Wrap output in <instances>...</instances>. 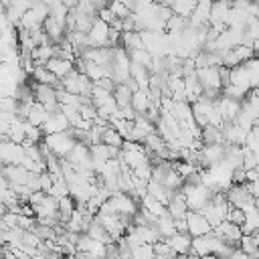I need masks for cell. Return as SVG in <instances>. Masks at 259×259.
Instances as JSON below:
<instances>
[{
    "instance_id": "cell-31",
    "label": "cell",
    "mask_w": 259,
    "mask_h": 259,
    "mask_svg": "<svg viewBox=\"0 0 259 259\" xmlns=\"http://www.w3.org/2000/svg\"><path fill=\"white\" fill-rule=\"evenodd\" d=\"M188 259H204V257H202V255H196V253H190Z\"/></svg>"
},
{
    "instance_id": "cell-6",
    "label": "cell",
    "mask_w": 259,
    "mask_h": 259,
    "mask_svg": "<svg viewBox=\"0 0 259 259\" xmlns=\"http://www.w3.org/2000/svg\"><path fill=\"white\" fill-rule=\"evenodd\" d=\"M223 134H225V142L233 144V146H245L247 144V136H249V132L245 127H241L237 121L223 123Z\"/></svg>"
},
{
    "instance_id": "cell-30",
    "label": "cell",
    "mask_w": 259,
    "mask_h": 259,
    "mask_svg": "<svg viewBox=\"0 0 259 259\" xmlns=\"http://www.w3.org/2000/svg\"><path fill=\"white\" fill-rule=\"evenodd\" d=\"M247 188H249L251 196L259 200V180H251V182H247Z\"/></svg>"
},
{
    "instance_id": "cell-25",
    "label": "cell",
    "mask_w": 259,
    "mask_h": 259,
    "mask_svg": "<svg viewBox=\"0 0 259 259\" xmlns=\"http://www.w3.org/2000/svg\"><path fill=\"white\" fill-rule=\"evenodd\" d=\"M113 99V93L111 91H107V89H103V87H99V85H95L93 87V93H91V101H93V105L95 107H103L105 103H109Z\"/></svg>"
},
{
    "instance_id": "cell-8",
    "label": "cell",
    "mask_w": 259,
    "mask_h": 259,
    "mask_svg": "<svg viewBox=\"0 0 259 259\" xmlns=\"http://www.w3.org/2000/svg\"><path fill=\"white\" fill-rule=\"evenodd\" d=\"M192 235L190 233H180V231H176L172 237H168L166 241H168V245L172 247V251L176 253V255H188L190 253V249H192Z\"/></svg>"
},
{
    "instance_id": "cell-21",
    "label": "cell",
    "mask_w": 259,
    "mask_h": 259,
    "mask_svg": "<svg viewBox=\"0 0 259 259\" xmlns=\"http://www.w3.org/2000/svg\"><path fill=\"white\" fill-rule=\"evenodd\" d=\"M132 95H134V91H132V87L127 83H117L115 89H113V97H115L119 107L132 105Z\"/></svg>"
},
{
    "instance_id": "cell-19",
    "label": "cell",
    "mask_w": 259,
    "mask_h": 259,
    "mask_svg": "<svg viewBox=\"0 0 259 259\" xmlns=\"http://www.w3.org/2000/svg\"><path fill=\"white\" fill-rule=\"evenodd\" d=\"M91 239H95V241H101V243H115L113 239H111V235L107 233V229L93 217V221L89 223V227H87V231H85Z\"/></svg>"
},
{
    "instance_id": "cell-9",
    "label": "cell",
    "mask_w": 259,
    "mask_h": 259,
    "mask_svg": "<svg viewBox=\"0 0 259 259\" xmlns=\"http://www.w3.org/2000/svg\"><path fill=\"white\" fill-rule=\"evenodd\" d=\"M71 127V121L67 119V115L63 113V109L61 111H57V113H51V117L45 121V125H42V132L49 136V134H59V132H65V130H69Z\"/></svg>"
},
{
    "instance_id": "cell-13",
    "label": "cell",
    "mask_w": 259,
    "mask_h": 259,
    "mask_svg": "<svg viewBox=\"0 0 259 259\" xmlns=\"http://www.w3.org/2000/svg\"><path fill=\"white\" fill-rule=\"evenodd\" d=\"M119 45L132 53V51H138V49H146L144 47V38H142V32L140 30H130V32H121V38H119Z\"/></svg>"
},
{
    "instance_id": "cell-16",
    "label": "cell",
    "mask_w": 259,
    "mask_h": 259,
    "mask_svg": "<svg viewBox=\"0 0 259 259\" xmlns=\"http://www.w3.org/2000/svg\"><path fill=\"white\" fill-rule=\"evenodd\" d=\"M200 140H202V144H204V146H208V144H223V142H225L223 127L212 125V123L204 125V127H202V132H200Z\"/></svg>"
},
{
    "instance_id": "cell-11",
    "label": "cell",
    "mask_w": 259,
    "mask_h": 259,
    "mask_svg": "<svg viewBox=\"0 0 259 259\" xmlns=\"http://www.w3.org/2000/svg\"><path fill=\"white\" fill-rule=\"evenodd\" d=\"M166 208H168V214L172 219H182L190 210V206H188V202H186V198H184L182 192H174V196L170 198V202L166 204Z\"/></svg>"
},
{
    "instance_id": "cell-10",
    "label": "cell",
    "mask_w": 259,
    "mask_h": 259,
    "mask_svg": "<svg viewBox=\"0 0 259 259\" xmlns=\"http://www.w3.org/2000/svg\"><path fill=\"white\" fill-rule=\"evenodd\" d=\"M198 73V79L202 83V87H214V89H223V81H221V73H219V67H202L196 71Z\"/></svg>"
},
{
    "instance_id": "cell-28",
    "label": "cell",
    "mask_w": 259,
    "mask_h": 259,
    "mask_svg": "<svg viewBox=\"0 0 259 259\" xmlns=\"http://www.w3.org/2000/svg\"><path fill=\"white\" fill-rule=\"evenodd\" d=\"M233 182H237V184H245L247 182V170L243 166L233 170Z\"/></svg>"
},
{
    "instance_id": "cell-27",
    "label": "cell",
    "mask_w": 259,
    "mask_h": 259,
    "mask_svg": "<svg viewBox=\"0 0 259 259\" xmlns=\"http://www.w3.org/2000/svg\"><path fill=\"white\" fill-rule=\"evenodd\" d=\"M227 221L243 227V223H245V210L243 208H237V206H231L229 208V214H227Z\"/></svg>"
},
{
    "instance_id": "cell-26",
    "label": "cell",
    "mask_w": 259,
    "mask_h": 259,
    "mask_svg": "<svg viewBox=\"0 0 259 259\" xmlns=\"http://www.w3.org/2000/svg\"><path fill=\"white\" fill-rule=\"evenodd\" d=\"M239 247H241V251H245L247 255L259 257V245H257V241H255V235H243Z\"/></svg>"
},
{
    "instance_id": "cell-14",
    "label": "cell",
    "mask_w": 259,
    "mask_h": 259,
    "mask_svg": "<svg viewBox=\"0 0 259 259\" xmlns=\"http://www.w3.org/2000/svg\"><path fill=\"white\" fill-rule=\"evenodd\" d=\"M32 89H34L36 101H40V103H45V105L59 101V99H57V89H55L53 85H45V83H34V81H32Z\"/></svg>"
},
{
    "instance_id": "cell-18",
    "label": "cell",
    "mask_w": 259,
    "mask_h": 259,
    "mask_svg": "<svg viewBox=\"0 0 259 259\" xmlns=\"http://www.w3.org/2000/svg\"><path fill=\"white\" fill-rule=\"evenodd\" d=\"M30 77L34 79V83H45V85H53V87L59 83V77L47 65H36Z\"/></svg>"
},
{
    "instance_id": "cell-7",
    "label": "cell",
    "mask_w": 259,
    "mask_h": 259,
    "mask_svg": "<svg viewBox=\"0 0 259 259\" xmlns=\"http://www.w3.org/2000/svg\"><path fill=\"white\" fill-rule=\"evenodd\" d=\"M214 233H217L219 237H223L225 241L237 245V247H239V243H241V239H243V227H239V225H235V223H231V221H223L219 227H214Z\"/></svg>"
},
{
    "instance_id": "cell-22",
    "label": "cell",
    "mask_w": 259,
    "mask_h": 259,
    "mask_svg": "<svg viewBox=\"0 0 259 259\" xmlns=\"http://www.w3.org/2000/svg\"><path fill=\"white\" fill-rule=\"evenodd\" d=\"M101 142L107 144V146H113V148H121L123 142H125V138H123V136L109 123V125L103 130V138H101Z\"/></svg>"
},
{
    "instance_id": "cell-3",
    "label": "cell",
    "mask_w": 259,
    "mask_h": 259,
    "mask_svg": "<svg viewBox=\"0 0 259 259\" xmlns=\"http://www.w3.org/2000/svg\"><path fill=\"white\" fill-rule=\"evenodd\" d=\"M186 223H188V233L192 237H200V235H208L214 231V227L208 223V219L200 212V210H188L186 212Z\"/></svg>"
},
{
    "instance_id": "cell-17",
    "label": "cell",
    "mask_w": 259,
    "mask_h": 259,
    "mask_svg": "<svg viewBox=\"0 0 259 259\" xmlns=\"http://www.w3.org/2000/svg\"><path fill=\"white\" fill-rule=\"evenodd\" d=\"M140 206H142V208H146V210H150V212H152V214H156V217H162V214H166V212H168L166 204H164L162 200L154 198L150 192H146V194L140 198Z\"/></svg>"
},
{
    "instance_id": "cell-4",
    "label": "cell",
    "mask_w": 259,
    "mask_h": 259,
    "mask_svg": "<svg viewBox=\"0 0 259 259\" xmlns=\"http://www.w3.org/2000/svg\"><path fill=\"white\" fill-rule=\"evenodd\" d=\"M87 45L89 47H109V22L101 20L97 16L93 28L87 32Z\"/></svg>"
},
{
    "instance_id": "cell-24",
    "label": "cell",
    "mask_w": 259,
    "mask_h": 259,
    "mask_svg": "<svg viewBox=\"0 0 259 259\" xmlns=\"http://www.w3.org/2000/svg\"><path fill=\"white\" fill-rule=\"evenodd\" d=\"M196 4H198V0H174L172 10H174V14H178V16L190 18L192 12H194V8H196Z\"/></svg>"
},
{
    "instance_id": "cell-29",
    "label": "cell",
    "mask_w": 259,
    "mask_h": 259,
    "mask_svg": "<svg viewBox=\"0 0 259 259\" xmlns=\"http://www.w3.org/2000/svg\"><path fill=\"white\" fill-rule=\"evenodd\" d=\"M95 85H99V87H103V89H107V91H111L113 93V89H115V81L111 79V77H101L99 81H95Z\"/></svg>"
},
{
    "instance_id": "cell-2",
    "label": "cell",
    "mask_w": 259,
    "mask_h": 259,
    "mask_svg": "<svg viewBox=\"0 0 259 259\" xmlns=\"http://www.w3.org/2000/svg\"><path fill=\"white\" fill-rule=\"evenodd\" d=\"M45 142H47V146L51 148V152L57 154L59 158H67V156L71 154V150L75 148V144H77V140H75L71 127L65 130V132H59V134H49V136H45Z\"/></svg>"
},
{
    "instance_id": "cell-1",
    "label": "cell",
    "mask_w": 259,
    "mask_h": 259,
    "mask_svg": "<svg viewBox=\"0 0 259 259\" xmlns=\"http://www.w3.org/2000/svg\"><path fill=\"white\" fill-rule=\"evenodd\" d=\"M180 192L184 194L190 210H202L210 202V198L214 194V188H208L204 184H188V182H184Z\"/></svg>"
},
{
    "instance_id": "cell-5",
    "label": "cell",
    "mask_w": 259,
    "mask_h": 259,
    "mask_svg": "<svg viewBox=\"0 0 259 259\" xmlns=\"http://www.w3.org/2000/svg\"><path fill=\"white\" fill-rule=\"evenodd\" d=\"M24 146L22 144H16L12 140H4L2 146H0V158H2V164H22L24 160Z\"/></svg>"
},
{
    "instance_id": "cell-32",
    "label": "cell",
    "mask_w": 259,
    "mask_h": 259,
    "mask_svg": "<svg viewBox=\"0 0 259 259\" xmlns=\"http://www.w3.org/2000/svg\"><path fill=\"white\" fill-rule=\"evenodd\" d=\"M130 259H132V257H130Z\"/></svg>"
},
{
    "instance_id": "cell-23",
    "label": "cell",
    "mask_w": 259,
    "mask_h": 259,
    "mask_svg": "<svg viewBox=\"0 0 259 259\" xmlns=\"http://www.w3.org/2000/svg\"><path fill=\"white\" fill-rule=\"evenodd\" d=\"M158 231H160V235H162V239H168V237H172L178 229H176V221L166 212V214H162L160 219H158Z\"/></svg>"
},
{
    "instance_id": "cell-15",
    "label": "cell",
    "mask_w": 259,
    "mask_h": 259,
    "mask_svg": "<svg viewBox=\"0 0 259 259\" xmlns=\"http://www.w3.org/2000/svg\"><path fill=\"white\" fill-rule=\"evenodd\" d=\"M51 117V113H49V109L45 107V103H40V101H34L32 105H30V111H28V117H26V121H30V123H34V125H45V121Z\"/></svg>"
},
{
    "instance_id": "cell-20",
    "label": "cell",
    "mask_w": 259,
    "mask_h": 259,
    "mask_svg": "<svg viewBox=\"0 0 259 259\" xmlns=\"http://www.w3.org/2000/svg\"><path fill=\"white\" fill-rule=\"evenodd\" d=\"M132 107L136 109V113H146L152 107L150 91H144V89L134 91V95H132Z\"/></svg>"
},
{
    "instance_id": "cell-12",
    "label": "cell",
    "mask_w": 259,
    "mask_h": 259,
    "mask_svg": "<svg viewBox=\"0 0 259 259\" xmlns=\"http://www.w3.org/2000/svg\"><path fill=\"white\" fill-rule=\"evenodd\" d=\"M47 67L59 77V79H65L73 69H75V63L73 61H67V59H61V57H53L47 61Z\"/></svg>"
}]
</instances>
